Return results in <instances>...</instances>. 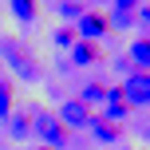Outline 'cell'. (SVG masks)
Masks as SVG:
<instances>
[{
	"mask_svg": "<svg viewBox=\"0 0 150 150\" xmlns=\"http://www.w3.org/2000/svg\"><path fill=\"white\" fill-rule=\"evenodd\" d=\"M32 130H36V134L47 142V150H59L63 142H67V127H63V122L55 119V115H47V111H40V115H36Z\"/></svg>",
	"mask_w": 150,
	"mask_h": 150,
	"instance_id": "cell-1",
	"label": "cell"
},
{
	"mask_svg": "<svg viewBox=\"0 0 150 150\" xmlns=\"http://www.w3.org/2000/svg\"><path fill=\"white\" fill-rule=\"evenodd\" d=\"M119 95H122L127 107H150V75H146V71H142V75H130L127 87H122Z\"/></svg>",
	"mask_w": 150,
	"mask_h": 150,
	"instance_id": "cell-2",
	"label": "cell"
},
{
	"mask_svg": "<svg viewBox=\"0 0 150 150\" xmlns=\"http://www.w3.org/2000/svg\"><path fill=\"white\" fill-rule=\"evenodd\" d=\"M55 119L63 122V127H71V130H79V127H91V111L75 99V103H63V111L55 115Z\"/></svg>",
	"mask_w": 150,
	"mask_h": 150,
	"instance_id": "cell-3",
	"label": "cell"
},
{
	"mask_svg": "<svg viewBox=\"0 0 150 150\" xmlns=\"http://www.w3.org/2000/svg\"><path fill=\"white\" fill-rule=\"evenodd\" d=\"M107 28H111L107 16H83V20H79V32L87 36V44H95V36H103Z\"/></svg>",
	"mask_w": 150,
	"mask_h": 150,
	"instance_id": "cell-4",
	"label": "cell"
},
{
	"mask_svg": "<svg viewBox=\"0 0 150 150\" xmlns=\"http://www.w3.org/2000/svg\"><path fill=\"white\" fill-rule=\"evenodd\" d=\"M95 59H99V47H95V44H87V40L71 47V63H95Z\"/></svg>",
	"mask_w": 150,
	"mask_h": 150,
	"instance_id": "cell-5",
	"label": "cell"
},
{
	"mask_svg": "<svg viewBox=\"0 0 150 150\" xmlns=\"http://www.w3.org/2000/svg\"><path fill=\"white\" fill-rule=\"evenodd\" d=\"M130 55H134V63H138V67H150V40H134Z\"/></svg>",
	"mask_w": 150,
	"mask_h": 150,
	"instance_id": "cell-6",
	"label": "cell"
},
{
	"mask_svg": "<svg viewBox=\"0 0 150 150\" xmlns=\"http://www.w3.org/2000/svg\"><path fill=\"white\" fill-rule=\"evenodd\" d=\"M28 130H32V122H28V115H16V119L8 122V134H12V138H24V134H28Z\"/></svg>",
	"mask_w": 150,
	"mask_h": 150,
	"instance_id": "cell-7",
	"label": "cell"
},
{
	"mask_svg": "<svg viewBox=\"0 0 150 150\" xmlns=\"http://www.w3.org/2000/svg\"><path fill=\"white\" fill-rule=\"evenodd\" d=\"M12 12H16V16H20V20H24V24H32V20H36V8H32V4H28V0H12Z\"/></svg>",
	"mask_w": 150,
	"mask_h": 150,
	"instance_id": "cell-8",
	"label": "cell"
},
{
	"mask_svg": "<svg viewBox=\"0 0 150 150\" xmlns=\"http://www.w3.org/2000/svg\"><path fill=\"white\" fill-rule=\"evenodd\" d=\"M95 99H107V87H103V83H87V91H83L79 103L87 107V103H95Z\"/></svg>",
	"mask_w": 150,
	"mask_h": 150,
	"instance_id": "cell-9",
	"label": "cell"
},
{
	"mask_svg": "<svg viewBox=\"0 0 150 150\" xmlns=\"http://www.w3.org/2000/svg\"><path fill=\"white\" fill-rule=\"evenodd\" d=\"M95 134H99V138H107V142H115V138H119V127H115V122H103V119H99V122H95Z\"/></svg>",
	"mask_w": 150,
	"mask_h": 150,
	"instance_id": "cell-10",
	"label": "cell"
},
{
	"mask_svg": "<svg viewBox=\"0 0 150 150\" xmlns=\"http://www.w3.org/2000/svg\"><path fill=\"white\" fill-rule=\"evenodd\" d=\"M8 107H12V87L0 79V115H8Z\"/></svg>",
	"mask_w": 150,
	"mask_h": 150,
	"instance_id": "cell-11",
	"label": "cell"
},
{
	"mask_svg": "<svg viewBox=\"0 0 150 150\" xmlns=\"http://www.w3.org/2000/svg\"><path fill=\"white\" fill-rule=\"evenodd\" d=\"M8 59H12L16 67H20L24 75H28V79H32V75H36V63H28V59H24V55H8Z\"/></svg>",
	"mask_w": 150,
	"mask_h": 150,
	"instance_id": "cell-12",
	"label": "cell"
},
{
	"mask_svg": "<svg viewBox=\"0 0 150 150\" xmlns=\"http://www.w3.org/2000/svg\"><path fill=\"white\" fill-rule=\"evenodd\" d=\"M55 44H63V47L71 44V47H75V32H71V28H59V32H55Z\"/></svg>",
	"mask_w": 150,
	"mask_h": 150,
	"instance_id": "cell-13",
	"label": "cell"
},
{
	"mask_svg": "<svg viewBox=\"0 0 150 150\" xmlns=\"http://www.w3.org/2000/svg\"><path fill=\"white\" fill-rule=\"evenodd\" d=\"M59 12H63V16H79L83 8H79V4H59Z\"/></svg>",
	"mask_w": 150,
	"mask_h": 150,
	"instance_id": "cell-14",
	"label": "cell"
}]
</instances>
